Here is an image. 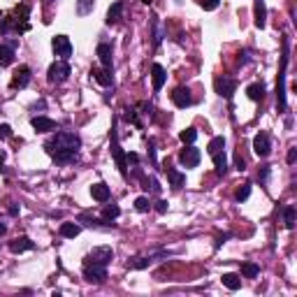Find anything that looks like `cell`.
Wrapping results in <instances>:
<instances>
[{
  "instance_id": "cell-1",
  "label": "cell",
  "mask_w": 297,
  "mask_h": 297,
  "mask_svg": "<svg viewBox=\"0 0 297 297\" xmlns=\"http://www.w3.org/2000/svg\"><path fill=\"white\" fill-rule=\"evenodd\" d=\"M44 151L56 165H74L79 160V151H81V137L77 133L61 130L44 144Z\"/></svg>"
},
{
  "instance_id": "cell-2",
  "label": "cell",
  "mask_w": 297,
  "mask_h": 297,
  "mask_svg": "<svg viewBox=\"0 0 297 297\" xmlns=\"http://www.w3.org/2000/svg\"><path fill=\"white\" fill-rule=\"evenodd\" d=\"M31 5L21 3L10 14L0 17V35H24L31 31Z\"/></svg>"
},
{
  "instance_id": "cell-3",
  "label": "cell",
  "mask_w": 297,
  "mask_h": 297,
  "mask_svg": "<svg viewBox=\"0 0 297 297\" xmlns=\"http://www.w3.org/2000/svg\"><path fill=\"white\" fill-rule=\"evenodd\" d=\"M281 67H279V79H276V110L285 112L288 110V100H285V70H288V58H290V37H281Z\"/></svg>"
},
{
  "instance_id": "cell-4",
  "label": "cell",
  "mask_w": 297,
  "mask_h": 297,
  "mask_svg": "<svg viewBox=\"0 0 297 297\" xmlns=\"http://www.w3.org/2000/svg\"><path fill=\"white\" fill-rule=\"evenodd\" d=\"M110 151L119 172H121V176H128V160H126V151H123L121 142H119V121L116 119L112 121V130H110Z\"/></svg>"
},
{
  "instance_id": "cell-5",
  "label": "cell",
  "mask_w": 297,
  "mask_h": 297,
  "mask_svg": "<svg viewBox=\"0 0 297 297\" xmlns=\"http://www.w3.org/2000/svg\"><path fill=\"white\" fill-rule=\"evenodd\" d=\"M70 74H72V67H70V63L67 61H56L49 65L47 70V81L49 84H63V81H67L70 79Z\"/></svg>"
},
{
  "instance_id": "cell-6",
  "label": "cell",
  "mask_w": 297,
  "mask_h": 297,
  "mask_svg": "<svg viewBox=\"0 0 297 297\" xmlns=\"http://www.w3.org/2000/svg\"><path fill=\"white\" fill-rule=\"evenodd\" d=\"M84 279L88 283H95V285H103L107 281V265H97V262H84Z\"/></svg>"
},
{
  "instance_id": "cell-7",
  "label": "cell",
  "mask_w": 297,
  "mask_h": 297,
  "mask_svg": "<svg viewBox=\"0 0 297 297\" xmlns=\"http://www.w3.org/2000/svg\"><path fill=\"white\" fill-rule=\"evenodd\" d=\"M167 255H170L167 251L156 249L149 255H135V258H130V260H128V267H130V269H146L149 265H153V262L160 260V258H167Z\"/></svg>"
},
{
  "instance_id": "cell-8",
  "label": "cell",
  "mask_w": 297,
  "mask_h": 297,
  "mask_svg": "<svg viewBox=\"0 0 297 297\" xmlns=\"http://www.w3.org/2000/svg\"><path fill=\"white\" fill-rule=\"evenodd\" d=\"M200 160H202V153H200V149H195L193 144H186L179 151V163L186 167V170H193V167H197L200 165Z\"/></svg>"
},
{
  "instance_id": "cell-9",
  "label": "cell",
  "mask_w": 297,
  "mask_h": 297,
  "mask_svg": "<svg viewBox=\"0 0 297 297\" xmlns=\"http://www.w3.org/2000/svg\"><path fill=\"white\" fill-rule=\"evenodd\" d=\"M112 260H114L112 246H95V249L88 251L84 258V262H97V265H110Z\"/></svg>"
},
{
  "instance_id": "cell-10",
  "label": "cell",
  "mask_w": 297,
  "mask_h": 297,
  "mask_svg": "<svg viewBox=\"0 0 297 297\" xmlns=\"http://www.w3.org/2000/svg\"><path fill=\"white\" fill-rule=\"evenodd\" d=\"M51 49H54L56 56H61V61H67L72 56V42L67 35H56L51 37Z\"/></svg>"
},
{
  "instance_id": "cell-11",
  "label": "cell",
  "mask_w": 297,
  "mask_h": 297,
  "mask_svg": "<svg viewBox=\"0 0 297 297\" xmlns=\"http://www.w3.org/2000/svg\"><path fill=\"white\" fill-rule=\"evenodd\" d=\"M253 153L258 158H267L272 153V137H269V133H258L253 137Z\"/></svg>"
},
{
  "instance_id": "cell-12",
  "label": "cell",
  "mask_w": 297,
  "mask_h": 297,
  "mask_svg": "<svg viewBox=\"0 0 297 297\" xmlns=\"http://www.w3.org/2000/svg\"><path fill=\"white\" fill-rule=\"evenodd\" d=\"M214 86H216V93L221 97H225V100H232V95L237 91V81L232 77H216Z\"/></svg>"
},
{
  "instance_id": "cell-13",
  "label": "cell",
  "mask_w": 297,
  "mask_h": 297,
  "mask_svg": "<svg viewBox=\"0 0 297 297\" xmlns=\"http://www.w3.org/2000/svg\"><path fill=\"white\" fill-rule=\"evenodd\" d=\"M31 79H33V72H31V67L28 65H19V70L12 74V81H10V88H26V86L31 84Z\"/></svg>"
},
{
  "instance_id": "cell-14",
  "label": "cell",
  "mask_w": 297,
  "mask_h": 297,
  "mask_svg": "<svg viewBox=\"0 0 297 297\" xmlns=\"http://www.w3.org/2000/svg\"><path fill=\"white\" fill-rule=\"evenodd\" d=\"M170 97H172V103H174V107H179V110H186V107L193 105V95H190V91H188L186 86H176Z\"/></svg>"
},
{
  "instance_id": "cell-15",
  "label": "cell",
  "mask_w": 297,
  "mask_h": 297,
  "mask_svg": "<svg viewBox=\"0 0 297 297\" xmlns=\"http://www.w3.org/2000/svg\"><path fill=\"white\" fill-rule=\"evenodd\" d=\"M97 61H100V65L105 67V70H114V54H112V44L107 42H100L97 44Z\"/></svg>"
},
{
  "instance_id": "cell-16",
  "label": "cell",
  "mask_w": 297,
  "mask_h": 297,
  "mask_svg": "<svg viewBox=\"0 0 297 297\" xmlns=\"http://www.w3.org/2000/svg\"><path fill=\"white\" fill-rule=\"evenodd\" d=\"M31 126L35 133H51V130H56V121L49 119V116H33Z\"/></svg>"
},
{
  "instance_id": "cell-17",
  "label": "cell",
  "mask_w": 297,
  "mask_h": 297,
  "mask_svg": "<svg viewBox=\"0 0 297 297\" xmlns=\"http://www.w3.org/2000/svg\"><path fill=\"white\" fill-rule=\"evenodd\" d=\"M33 249H35V242L26 235H21L10 242V251H12V253H26V251H33Z\"/></svg>"
},
{
  "instance_id": "cell-18",
  "label": "cell",
  "mask_w": 297,
  "mask_h": 297,
  "mask_svg": "<svg viewBox=\"0 0 297 297\" xmlns=\"http://www.w3.org/2000/svg\"><path fill=\"white\" fill-rule=\"evenodd\" d=\"M77 223L86 225V228H114V223H110V221H105V219H95L91 214H79Z\"/></svg>"
},
{
  "instance_id": "cell-19",
  "label": "cell",
  "mask_w": 297,
  "mask_h": 297,
  "mask_svg": "<svg viewBox=\"0 0 297 297\" xmlns=\"http://www.w3.org/2000/svg\"><path fill=\"white\" fill-rule=\"evenodd\" d=\"M163 170H165V174H167V179H170V186L174 188V190H179V188L186 183V174H183V172H179L176 167H172L170 163L165 165Z\"/></svg>"
},
{
  "instance_id": "cell-20",
  "label": "cell",
  "mask_w": 297,
  "mask_h": 297,
  "mask_svg": "<svg viewBox=\"0 0 297 297\" xmlns=\"http://www.w3.org/2000/svg\"><path fill=\"white\" fill-rule=\"evenodd\" d=\"M151 79H153V91L158 93L165 86V81H167V72H165V67L160 63H153L151 65Z\"/></svg>"
},
{
  "instance_id": "cell-21",
  "label": "cell",
  "mask_w": 297,
  "mask_h": 297,
  "mask_svg": "<svg viewBox=\"0 0 297 297\" xmlns=\"http://www.w3.org/2000/svg\"><path fill=\"white\" fill-rule=\"evenodd\" d=\"M91 197L95 202H103V205H105V202H110V197H112L110 186H107V183H103V181L93 183V186H91Z\"/></svg>"
},
{
  "instance_id": "cell-22",
  "label": "cell",
  "mask_w": 297,
  "mask_h": 297,
  "mask_svg": "<svg viewBox=\"0 0 297 297\" xmlns=\"http://www.w3.org/2000/svg\"><path fill=\"white\" fill-rule=\"evenodd\" d=\"M91 77L95 79L100 86H105V88H110V86L114 84V77H112V72H110V70H105V67H93Z\"/></svg>"
},
{
  "instance_id": "cell-23",
  "label": "cell",
  "mask_w": 297,
  "mask_h": 297,
  "mask_svg": "<svg viewBox=\"0 0 297 297\" xmlns=\"http://www.w3.org/2000/svg\"><path fill=\"white\" fill-rule=\"evenodd\" d=\"M17 49L10 47L7 42H0V67H10L14 63V58H17Z\"/></svg>"
},
{
  "instance_id": "cell-24",
  "label": "cell",
  "mask_w": 297,
  "mask_h": 297,
  "mask_svg": "<svg viewBox=\"0 0 297 297\" xmlns=\"http://www.w3.org/2000/svg\"><path fill=\"white\" fill-rule=\"evenodd\" d=\"M265 84L262 81H255V84H249L246 86V95H249V100H253V103H262L265 100Z\"/></svg>"
},
{
  "instance_id": "cell-25",
  "label": "cell",
  "mask_w": 297,
  "mask_h": 297,
  "mask_svg": "<svg viewBox=\"0 0 297 297\" xmlns=\"http://www.w3.org/2000/svg\"><path fill=\"white\" fill-rule=\"evenodd\" d=\"M212 160H214V167H216V176H225V172H228V156H225V149L212 153Z\"/></svg>"
},
{
  "instance_id": "cell-26",
  "label": "cell",
  "mask_w": 297,
  "mask_h": 297,
  "mask_svg": "<svg viewBox=\"0 0 297 297\" xmlns=\"http://www.w3.org/2000/svg\"><path fill=\"white\" fill-rule=\"evenodd\" d=\"M253 14H255V26L262 31V28L267 26V5H265V0H255Z\"/></svg>"
},
{
  "instance_id": "cell-27",
  "label": "cell",
  "mask_w": 297,
  "mask_h": 297,
  "mask_svg": "<svg viewBox=\"0 0 297 297\" xmlns=\"http://www.w3.org/2000/svg\"><path fill=\"white\" fill-rule=\"evenodd\" d=\"M221 281H223V285L228 290H239V288H242V276L235 272H225L223 276H221Z\"/></svg>"
},
{
  "instance_id": "cell-28",
  "label": "cell",
  "mask_w": 297,
  "mask_h": 297,
  "mask_svg": "<svg viewBox=\"0 0 297 297\" xmlns=\"http://www.w3.org/2000/svg\"><path fill=\"white\" fill-rule=\"evenodd\" d=\"M58 232H61V237H65V239H74V237H79V232H81V225L79 223H61Z\"/></svg>"
},
{
  "instance_id": "cell-29",
  "label": "cell",
  "mask_w": 297,
  "mask_h": 297,
  "mask_svg": "<svg viewBox=\"0 0 297 297\" xmlns=\"http://www.w3.org/2000/svg\"><path fill=\"white\" fill-rule=\"evenodd\" d=\"M121 14H123V3H121V0H116L114 5L107 10V19H105V21L112 26V24H116V21L121 19Z\"/></svg>"
},
{
  "instance_id": "cell-30",
  "label": "cell",
  "mask_w": 297,
  "mask_h": 297,
  "mask_svg": "<svg viewBox=\"0 0 297 297\" xmlns=\"http://www.w3.org/2000/svg\"><path fill=\"white\" fill-rule=\"evenodd\" d=\"M123 121H126V123H133L135 128H142L140 112H137V107H126V110H123Z\"/></svg>"
},
{
  "instance_id": "cell-31",
  "label": "cell",
  "mask_w": 297,
  "mask_h": 297,
  "mask_svg": "<svg viewBox=\"0 0 297 297\" xmlns=\"http://www.w3.org/2000/svg\"><path fill=\"white\" fill-rule=\"evenodd\" d=\"M295 216H297L295 205H285L283 207V225L288 228V230H292V228H295Z\"/></svg>"
},
{
  "instance_id": "cell-32",
  "label": "cell",
  "mask_w": 297,
  "mask_h": 297,
  "mask_svg": "<svg viewBox=\"0 0 297 297\" xmlns=\"http://www.w3.org/2000/svg\"><path fill=\"white\" fill-rule=\"evenodd\" d=\"M93 7H95V0H77L74 12H77V17H88L93 12Z\"/></svg>"
},
{
  "instance_id": "cell-33",
  "label": "cell",
  "mask_w": 297,
  "mask_h": 297,
  "mask_svg": "<svg viewBox=\"0 0 297 297\" xmlns=\"http://www.w3.org/2000/svg\"><path fill=\"white\" fill-rule=\"evenodd\" d=\"M142 183H144L142 188H144V190H149V193H153V195H158V193H160V188H163L160 183H158L156 176H142Z\"/></svg>"
},
{
  "instance_id": "cell-34",
  "label": "cell",
  "mask_w": 297,
  "mask_h": 297,
  "mask_svg": "<svg viewBox=\"0 0 297 297\" xmlns=\"http://www.w3.org/2000/svg\"><path fill=\"white\" fill-rule=\"evenodd\" d=\"M119 216H121V209H119V205H105V209H103V219L105 221L114 223Z\"/></svg>"
},
{
  "instance_id": "cell-35",
  "label": "cell",
  "mask_w": 297,
  "mask_h": 297,
  "mask_svg": "<svg viewBox=\"0 0 297 297\" xmlns=\"http://www.w3.org/2000/svg\"><path fill=\"white\" fill-rule=\"evenodd\" d=\"M260 274V267L255 265V262H244L242 265V276L244 279H255Z\"/></svg>"
},
{
  "instance_id": "cell-36",
  "label": "cell",
  "mask_w": 297,
  "mask_h": 297,
  "mask_svg": "<svg viewBox=\"0 0 297 297\" xmlns=\"http://www.w3.org/2000/svg\"><path fill=\"white\" fill-rule=\"evenodd\" d=\"M251 188H253L251 183H242V186L235 190V200L239 202V205H242V202H246L251 197Z\"/></svg>"
},
{
  "instance_id": "cell-37",
  "label": "cell",
  "mask_w": 297,
  "mask_h": 297,
  "mask_svg": "<svg viewBox=\"0 0 297 297\" xmlns=\"http://www.w3.org/2000/svg\"><path fill=\"white\" fill-rule=\"evenodd\" d=\"M179 140H181L183 144H195V140H197V130H195V128H186V130L179 133Z\"/></svg>"
},
{
  "instance_id": "cell-38",
  "label": "cell",
  "mask_w": 297,
  "mask_h": 297,
  "mask_svg": "<svg viewBox=\"0 0 297 297\" xmlns=\"http://www.w3.org/2000/svg\"><path fill=\"white\" fill-rule=\"evenodd\" d=\"M269 176H272V165H262L260 170H258V181H260V186L267 188V183H269Z\"/></svg>"
},
{
  "instance_id": "cell-39",
  "label": "cell",
  "mask_w": 297,
  "mask_h": 297,
  "mask_svg": "<svg viewBox=\"0 0 297 297\" xmlns=\"http://www.w3.org/2000/svg\"><path fill=\"white\" fill-rule=\"evenodd\" d=\"M221 149H225V137H214V140L209 142V146H207V153L212 156V153L221 151Z\"/></svg>"
},
{
  "instance_id": "cell-40",
  "label": "cell",
  "mask_w": 297,
  "mask_h": 297,
  "mask_svg": "<svg viewBox=\"0 0 297 297\" xmlns=\"http://www.w3.org/2000/svg\"><path fill=\"white\" fill-rule=\"evenodd\" d=\"M135 209H137L140 214H146V212H149V209H151V202H149V197H146V195L137 197V200H135Z\"/></svg>"
},
{
  "instance_id": "cell-41",
  "label": "cell",
  "mask_w": 297,
  "mask_h": 297,
  "mask_svg": "<svg viewBox=\"0 0 297 297\" xmlns=\"http://www.w3.org/2000/svg\"><path fill=\"white\" fill-rule=\"evenodd\" d=\"M219 5H221V0H200V7L205 12H214Z\"/></svg>"
},
{
  "instance_id": "cell-42",
  "label": "cell",
  "mask_w": 297,
  "mask_h": 297,
  "mask_svg": "<svg viewBox=\"0 0 297 297\" xmlns=\"http://www.w3.org/2000/svg\"><path fill=\"white\" fill-rule=\"evenodd\" d=\"M251 63V51H246V49H244V51H239V54H237V65H249Z\"/></svg>"
},
{
  "instance_id": "cell-43",
  "label": "cell",
  "mask_w": 297,
  "mask_h": 297,
  "mask_svg": "<svg viewBox=\"0 0 297 297\" xmlns=\"http://www.w3.org/2000/svg\"><path fill=\"white\" fill-rule=\"evenodd\" d=\"M12 137V126L10 123H0V140H10Z\"/></svg>"
},
{
  "instance_id": "cell-44",
  "label": "cell",
  "mask_w": 297,
  "mask_h": 297,
  "mask_svg": "<svg viewBox=\"0 0 297 297\" xmlns=\"http://www.w3.org/2000/svg\"><path fill=\"white\" fill-rule=\"evenodd\" d=\"M149 158H151V163L158 165V158H156V142L149 140Z\"/></svg>"
},
{
  "instance_id": "cell-45",
  "label": "cell",
  "mask_w": 297,
  "mask_h": 297,
  "mask_svg": "<svg viewBox=\"0 0 297 297\" xmlns=\"http://www.w3.org/2000/svg\"><path fill=\"white\" fill-rule=\"evenodd\" d=\"M235 167H237L239 172H244V170H246V160L242 158V153H237V156H235Z\"/></svg>"
},
{
  "instance_id": "cell-46",
  "label": "cell",
  "mask_w": 297,
  "mask_h": 297,
  "mask_svg": "<svg viewBox=\"0 0 297 297\" xmlns=\"http://www.w3.org/2000/svg\"><path fill=\"white\" fill-rule=\"evenodd\" d=\"M167 207H170V205H167V200H158L153 209H156L158 214H167Z\"/></svg>"
},
{
  "instance_id": "cell-47",
  "label": "cell",
  "mask_w": 297,
  "mask_h": 297,
  "mask_svg": "<svg viewBox=\"0 0 297 297\" xmlns=\"http://www.w3.org/2000/svg\"><path fill=\"white\" fill-rule=\"evenodd\" d=\"M285 160H288V165H295V160H297V149H295V146H290V149H288V156H285Z\"/></svg>"
},
{
  "instance_id": "cell-48",
  "label": "cell",
  "mask_w": 297,
  "mask_h": 297,
  "mask_svg": "<svg viewBox=\"0 0 297 297\" xmlns=\"http://www.w3.org/2000/svg\"><path fill=\"white\" fill-rule=\"evenodd\" d=\"M230 237H232L230 232H225V235H221L219 239H216V244H214V249H221V246H223V244L228 242V239H230Z\"/></svg>"
},
{
  "instance_id": "cell-49",
  "label": "cell",
  "mask_w": 297,
  "mask_h": 297,
  "mask_svg": "<svg viewBox=\"0 0 297 297\" xmlns=\"http://www.w3.org/2000/svg\"><path fill=\"white\" fill-rule=\"evenodd\" d=\"M7 214H10V216H19V214H21V207H19L17 202H12V205H10V209H7Z\"/></svg>"
},
{
  "instance_id": "cell-50",
  "label": "cell",
  "mask_w": 297,
  "mask_h": 297,
  "mask_svg": "<svg viewBox=\"0 0 297 297\" xmlns=\"http://www.w3.org/2000/svg\"><path fill=\"white\" fill-rule=\"evenodd\" d=\"M126 160L128 163H133V165H137L140 163V156H137V153H126Z\"/></svg>"
},
{
  "instance_id": "cell-51",
  "label": "cell",
  "mask_w": 297,
  "mask_h": 297,
  "mask_svg": "<svg viewBox=\"0 0 297 297\" xmlns=\"http://www.w3.org/2000/svg\"><path fill=\"white\" fill-rule=\"evenodd\" d=\"M3 165H5V153L0 151V172H3Z\"/></svg>"
},
{
  "instance_id": "cell-52",
  "label": "cell",
  "mask_w": 297,
  "mask_h": 297,
  "mask_svg": "<svg viewBox=\"0 0 297 297\" xmlns=\"http://www.w3.org/2000/svg\"><path fill=\"white\" fill-rule=\"evenodd\" d=\"M5 232H7V225H5V223H0V237L5 235Z\"/></svg>"
},
{
  "instance_id": "cell-53",
  "label": "cell",
  "mask_w": 297,
  "mask_h": 297,
  "mask_svg": "<svg viewBox=\"0 0 297 297\" xmlns=\"http://www.w3.org/2000/svg\"><path fill=\"white\" fill-rule=\"evenodd\" d=\"M44 3H54V0H44Z\"/></svg>"
}]
</instances>
